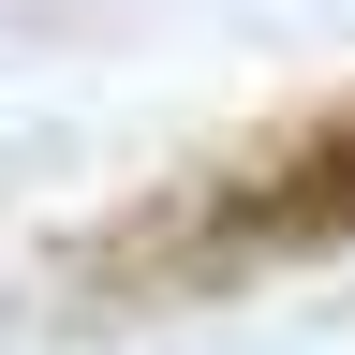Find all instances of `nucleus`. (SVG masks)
<instances>
[{"label":"nucleus","mask_w":355,"mask_h":355,"mask_svg":"<svg viewBox=\"0 0 355 355\" xmlns=\"http://www.w3.org/2000/svg\"><path fill=\"white\" fill-rule=\"evenodd\" d=\"M296 252H355V104L296 119L266 163L207 193V266H296Z\"/></svg>","instance_id":"1"}]
</instances>
